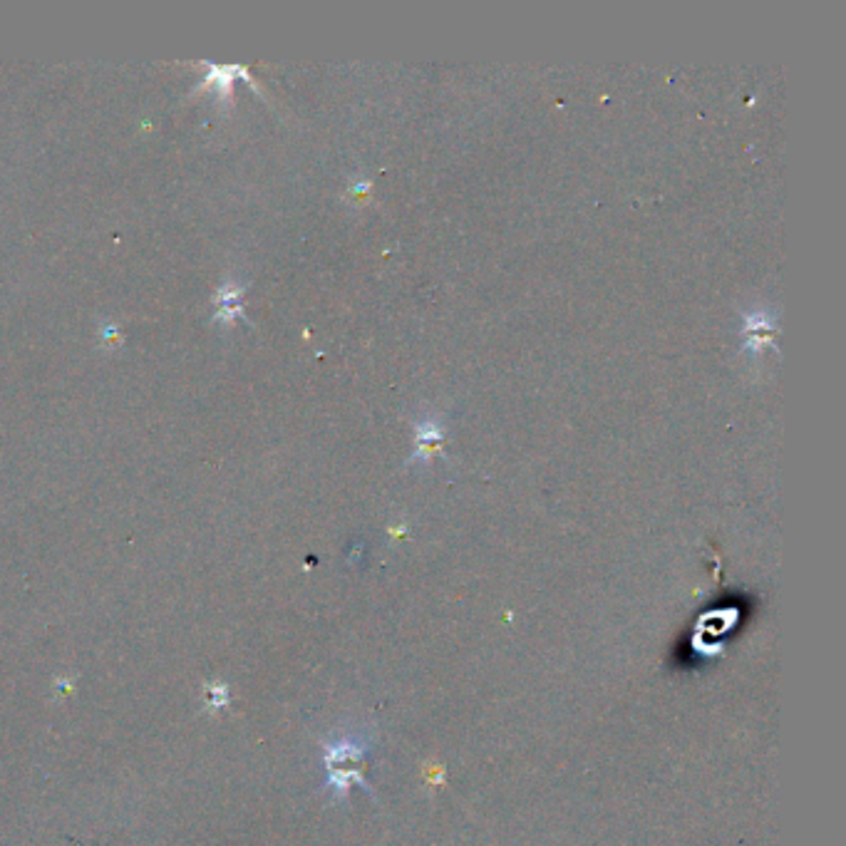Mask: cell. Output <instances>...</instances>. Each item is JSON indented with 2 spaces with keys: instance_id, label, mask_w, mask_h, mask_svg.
Returning a JSON list of instances; mask_svg holds the SVG:
<instances>
[{
  "instance_id": "6da1fadb",
  "label": "cell",
  "mask_w": 846,
  "mask_h": 846,
  "mask_svg": "<svg viewBox=\"0 0 846 846\" xmlns=\"http://www.w3.org/2000/svg\"><path fill=\"white\" fill-rule=\"evenodd\" d=\"M375 735L370 730H350L333 740L323 742V765H326V789L335 802H345L350 787L360 784L370 794V784L365 782L360 762L373 750Z\"/></svg>"
},
{
  "instance_id": "7a4b0ae2",
  "label": "cell",
  "mask_w": 846,
  "mask_h": 846,
  "mask_svg": "<svg viewBox=\"0 0 846 846\" xmlns=\"http://www.w3.org/2000/svg\"><path fill=\"white\" fill-rule=\"evenodd\" d=\"M745 335H747V345H750V348H755L757 343H760V345L770 343L772 335H775V330H772V321H767V318H762V321H757V318H747Z\"/></svg>"
},
{
  "instance_id": "3957f363",
  "label": "cell",
  "mask_w": 846,
  "mask_h": 846,
  "mask_svg": "<svg viewBox=\"0 0 846 846\" xmlns=\"http://www.w3.org/2000/svg\"><path fill=\"white\" fill-rule=\"evenodd\" d=\"M442 440V432H440V427L437 425H432V422H427L425 425V430H420L417 432V445H435V442H440Z\"/></svg>"
},
{
  "instance_id": "277c9868",
  "label": "cell",
  "mask_w": 846,
  "mask_h": 846,
  "mask_svg": "<svg viewBox=\"0 0 846 846\" xmlns=\"http://www.w3.org/2000/svg\"><path fill=\"white\" fill-rule=\"evenodd\" d=\"M209 693H211V700H209L211 708H224V705H226V685H219V683L209 685Z\"/></svg>"
}]
</instances>
